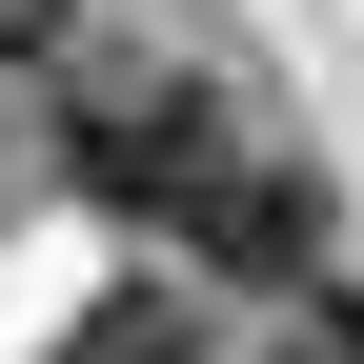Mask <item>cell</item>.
Instances as JSON below:
<instances>
[{
	"label": "cell",
	"instance_id": "1",
	"mask_svg": "<svg viewBox=\"0 0 364 364\" xmlns=\"http://www.w3.org/2000/svg\"><path fill=\"white\" fill-rule=\"evenodd\" d=\"M223 162V102H203V81H81V102H61V182H81V203H182V182H203Z\"/></svg>",
	"mask_w": 364,
	"mask_h": 364
},
{
	"label": "cell",
	"instance_id": "2",
	"mask_svg": "<svg viewBox=\"0 0 364 364\" xmlns=\"http://www.w3.org/2000/svg\"><path fill=\"white\" fill-rule=\"evenodd\" d=\"M162 223L223 263V284H304V263H324V182H304V162H203Z\"/></svg>",
	"mask_w": 364,
	"mask_h": 364
},
{
	"label": "cell",
	"instance_id": "3",
	"mask_svg": "<svg viewBox=\"0 0 364 364\" xmlns=\"http://www.w3.org/2000/svg\"><path fill=\"white\" fill-rule=\"evenodd\" d=\"M0 41H61V0H0Z\"/></svg>",
	"mask_w": 364,
	"mask_h": 364
}]
</instances>
